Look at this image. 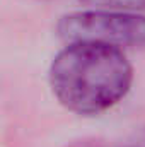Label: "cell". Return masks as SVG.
<instances>
[{
  "label": "cell",
  "instance_id": "1",
  "mask_svg": "<svg viewBox=\"0 0 145 147\" xmlns=\"http://www.w3.org/2000/svg\"><path fill=\"white\" fill-rule=\"evenodd\" d=\"M51 87L58 101L82 115L99 113L128 92L133 70L121 50L97 43H70L51 65Z\"/></svg>",
  "mask_w": 145,
  "mask_h": 147
},
{
  "label": "cell",
  "instance_id": "2",
  "mask_svg": "<svg viewBox=\"0 0 145 147\" xmlns=\"http://www.w3.org/2000/svg\"><path fill=\"white\" fill-rule=\"evenodd\" d=\"M68 43H97L113 48H145V16L126 10H87L65 16L58 24Z\"/></svg>",
  "mask_w": 145,
  "mask_h": 147
},
{
  "label": "cell",
  "instance_id": "3",
  "mask_svg": "<svg viewBox=\"0 0 145 147\" xmlns=\"http://www.w3.org/2000/svg\"><path fill=\"white\" fill-rule=\"evenodd\" d=\"M85 3L109 9V10H126V12H135L145 9V0H82Z\"/></svg>",
  "mask_w": 145,
  "mask_h": 147
}]
</instances>
